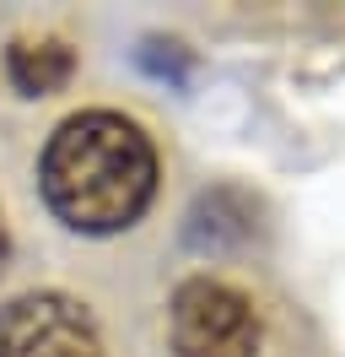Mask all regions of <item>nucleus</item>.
Returning <instances> with one entry per match:
<instances>
[{"label": "nucleus", "mask_w": 345, "mask_h": 357, "mask_svg": "<svg viewBox=\"0 0 345 357\" xmlns=\"http://www.w3.org/2000/svg\"><path fill=\"white\" fill-rule=\"evenodd\" d=\"M157 184H162L157 141L119 109L70 114L49 135L38 162L43 206L70 233H86V238L135 227L157 201Z\"/></svg>", "instance_id": "1"}, {"label": "nucleus", "mask_w": 345, "mask_h": 357, "mask_svg": "<svg viewBox=\"0 0 345 357\" xmlns=\"http://www.w3.org/2000/svg\"><path fill=\"white\" fill-rule=\"evenodd\" d=\"M172 357H259L264 352V309L248 287L200 271L168 298Z\"/></svg>", "instance_id": "2"}, {"label": "nucleus", "mask_w": 345, "mask_h": 357, "mask_svg": "<svg viewBox=\"0 0 345 357\" xmlns=\"http://www.w3.org/2000/svg\"><path fill=\"white\" fill-rule=\"evenodd\" d=\"M0 357H108V347L76 298L27 292L0 309Z\"/></svg>", "instance_id": "3"}, {"label": "nucleus", "mask_w": 345, "mask_h": 357, "mask_svg": "<svg viewBox=\"0 0 345 357\" xmlns=\"http://www.w3.org/2000/svg\"><path fill=\"white\" fill-rule=\"evenodd\" d=\"M76 70V54L60 44V38H17L6 49V76L11 87L27 92V98H43V92H60Z\"/></svg>", "instance_id": "4"}, {"label": "nucleus", "mask_w": 345, "mask_h": 357, "mask_svg": "<svg viewBox=\"0 0 345 357\" xmlns=\"http://www.w3.org/2000/svg\"><path fill=\"white\" fill-rule=\"evenodd\" d=\"M6 255H11V233H6V217H0V266H6Z\"/></svg>", "instance_id": "5"}]
</instances>
